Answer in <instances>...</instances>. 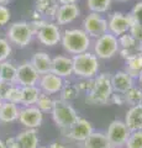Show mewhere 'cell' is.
I'll use <instances>...</instances> for the list:
<instances>
[{"instance_id":"obj_1","label":"cell","mask_w":142,"mask_h":148,"mask_svg":"<svg viewBox=\"0 0 142 148\" xmlns=\"http://www.w3.org/2000/svg\"><path fill=\"white\" fill-rule=\"evenodd\" d=\"M93 40L83 29H67L62 31L61 45L68 56H75L88 52L91 48Z\"/></svg>"},{"instance_id":"obj_2","label":"cell","mask_w":142,"mask_h":148,"mask_svg":"<svg viewBox=\"0 0 142 148\" xmlns=\"http://www.w3.org/2000/svg\"><path fill=\"white\" fill-rule=\"evenodd\" d=\"M113 92L111 73H99L94 78L91 90L85 94V103L88 105H110Z\"/></svg>"},{"instance_id":"obj_3","label":"cell","mask_w":142,"mask_h":148,"mask_svg":"<svg viewBox=\"0 0 142 148\" xmlns=\"http://www.w3.org/2000/svg\"><path fill=\"white\" fill-rule=\"evenodd\" d=\"M73 75L78 79H93L99 74L100 59L91 51L72 56Z\"/></svg>"},{"instance_id":"obj_4","label":"cell","mask_w":142,"mask_h":148,"mask_svg":"<svg viewBox=\"0 0 142 148\" xmlns=\"http://www.w3.org/2000/svg\"><path fill=\"white\" fill-rule=\"evenodd\" d=\"M34 37L35 34L32 27H31L30 21H15L9 25L6 29V38L16 48L27 47L32 42Z\"/></svg>"},{"instance_id":"obj_5","label":"cell","mask_w":142,"mask_h":148,"mask_svg":"<svg viewBox=\"0 0 142 148\" xmlns=\"http://www.w3.org/2000/svg\"><path fill=\"white\" fill-rule=\"evenodd\" d=\"M51 115L54 125L61 131L71 127L79 119V115H78L77 110L73 108V105L62 99H54V105Z\"/></svg>"},{"instance_id":"obj_6","label":"cell","mask_w":142,"mask_h":148,"mask_svg":"<svg viewBox=\"0 0 142 148\" xmlns=\"http://www.w3.org/2000/svg\"><path fill=\"white\" fill-rule=\"evenodd\" d=\"M119 51H120V46H119L117 37L111 35L110 32H106L93 40L91 43V52L99 59H111L119 54Z\"/></svg>"},{"instance_id":"obj_7","label":"cell","mask_w":142,"mask_h":148,"mask_svg":"<svg viewBox=\"0 0 142 148\" xmlns=\"http://www.w3.org/2000/svg\"><path fill=\"white\" fill-rule=\"evenodd\" d=\"M36 40L45 47H54L61 43L62 30L53 20H47L35 34Z\"/></svg>"},{"instance_id":"obj_8","label":"cell","mask_w":142,"mask_h":148,"mask_svg":"<svg viewBox=\"0 0 142 148\" xmlns=\"http://www.w3.org/2000/svg\"><path fill=\"white\" fill-rule=\"evenodd\" d=\"M83 29L91 40H95L108 32V18L103 14L90 12L83 18Z\"/></svg>"},{"instance_id":"obj_9","label":"cell","mask_w":142,"mask_h":148,"mask_svg":"<svg viewBox=\"0 0 142 148\" xmlns=\"http://www.w3.org/2000/svg\"><path fill=\"white\" fill-rule=\"evenodd\" d=\"M108 32L111 35L120 37L123 34L130 31V27L135 24V20L129 14H123L121 11H114L108 15Z\"/></svg>"},{"instance_id":"obj_10","label":"cell","mask_w":142,"mask_h":148,"mask_svg":"<svg viewBox=\"0 0 142 148\" xmlns=\"http://www.w3.org/2000/svg\"><path fill=\"white\" fill-rule=\"evenodd\" d=\"M105 133H106V137H108L111 147L123 148L131 131L129 130V127L126 126V123L123 122V120L115 119L109 123Z\"/></svg>"},{"instance_id":"obj_11","label":"cell","mask_w":142,"mask_h":148,"mask_svg":"<svg viewBox=\"0 0 142 148\" xmlns=\"http://www.w3.org/2000/svg\"><path fill=\"white\" fill-rule=\"evenodd\" d=\"M93 131H94V127L91 125V122L88 121L86 119H83L79 116V119L71 127H68L67 130H63L61 132L63 137H66L67 140L78 142V143H83L91 135Z\"/></svg>"},{"instance_id":"obj_12","label":"cell","mask_w":142,"mask_h":148,"mask_svg":"<svg viewBox=\"0 0 142 148\" xmlns=\"http://www.w3.org/2000/svg\"><path fill=\"white\" fill-rule=\"evenodd\" d=\"M17 121L24 128L37 130L43 122V112L36 105L20 106V112Z\"/></svg>"},{"instance_id":"obj_13","label":"cell","mask_w":142,"mask_h":148,"mask_svg":"<svg viewBox=\"0 0 142 148\" xmlns=\"http://www.w3.org/2000/svg\"><path fill=\"white\" fill-rule=\"evenodd\" d=\"M40 74L34 68V66L30 63V61L22 62L17 66L16 72V82L15 84L19 86H31V85H37L40 80Z\"/></svg>"},{"instance_id":"obj_14","label":"cell","mask_w":142,"mask_h":148,"mask_svg":"<svg viewBox=\"0 0 142 148\" xmlns=\"http://www.w3.org/2000/svg\"><path fill=\"white\" fill-rule=\"evenodd\" d=\"M80 16V8L78 4H66L59 5L57 12L53 17V21L58 26H66L74 22Z\"/></svg>"},{"instance_id":"obj_15","label":"cell","mask_w":142,"mask_h":148,"mask_svg":"<svg viewBox=\"0 0 142 148\" xmlns=\"http://www.w3.org/2000/svg\"><path fill=\"white\" fill-rule=\"evenodd\" d=\"M51 72L56 75L63 78V79H69L73 75V59L72 56L68 54H57L52 57V66Z\"/></svg>"},{"instance_id":"obj_16","label":"cell","mask_w":142,"mask_h":148,"mask_svg":"<svg viewBox=\"0 0 142 148\" xmlns=\"http://www.w3.org/2000/svg\"><path fill=\"white\" fill-rule=\"evenodd\" d=\"M63 84H64V79L61 77L53 74L52 72L42 74L40 77L38 84L37 86L40 88V90L42 92H46V94L49 95H54V94H59Z\"/></svg>"},{"instance_id":"obj_17","label":"cell","mask_w":142,"mask_h":148,"mask_svg":"<svg viewBox=\"0 0 142 148\" xmlns=\"http://www.w3.org/2000/svg\"><path fill=\"white\" fill-rule=\"evenodd\" d=\"M17 148H38L40 147V137L37 130L34 128H24L15 136Z\"/></svg>"},{"instance_id":"obj_18","label":"cell","mask_w":142,"mask_h":148,"mask_svg":"<svg viewBox=\"0 0 142 148\" xmlns=\"http://www.w3.org/2000/svg\"><path fill=\"white\" fill-rule=\"evenodd\" d=\"M111 85H113V90L115 92L125 94L131 86L135 85V79L131 78L122 69V71H117L114 74H111Z\"/></svg>"},{"instance_id":"obj_19","label":"cell","mask_w":142,"mask_h":148,"mask_svg":"<svg viewBox=\"0 0 142 148\" xmlns=\"http://www.w3.org/2000/svg\"><path fill=\"white\" fill-rule=\"evenodd\" d=\"M30 63L34 66V68L38 72L40 75L51 72L52 66V57L46 51H37L32 54L30 59Z\"/></svg>"},{"instance_id":"obj_20","label":"cell","mask_w":142,"mask_h":148,"mask_svg":"<svg viewBox=\"0 0 142 148\" xmlns=\"http://www.w3.org/2000/svg\"><path fill=\"white\" fill-rule=\"evenodd\" d=\"M123 122L129 130L132 131H142V104L130 106V109L126 111Z\"/></svg>"},{"instance_id":"obj_21","label":"cell","mask_w":142,"mask_h":148,"mask_svg":"<svg viewBox=\"0 0 142 148\" xmlns=\"http://www.w3.org/2000/svg\"><path fill=\"white\" fill-rule=\"evenodd\" d=\"M20 106L17 104L10 103V101H3L0 106V123L8 125L16 122L19 119Z\"/></svg>"},{"instance_id":"obj_22","label":"cell","mask_w":142,"mask_h":148,"mask_svg":"<svg viewBox=\"0 0 142 148\" xmlns=\"http://www.w3.org/2000/svg\"><path fill=\"white\" fill-rule=\"evenodd\" d=\"M59 4L57 0H35L34 9L46 20H53Z\"/></svg>"},{"instance_id":"obj_23","label":"cell","mask_w":142,"mask_h":148,"mask_svg":"<svg viewBox=\"0 0 142 148\" xmlns=\"http://www.w3.org/2000/svg\"><path fill=\"white\" fill-rule=\"evenodd\" d=\"M83 148H111V145L103 131H94L83 142Z\"/></svg>"},{"instance_id":"obj_24","label":"cell","mask_w":142,"mask_h":148,"mask_svg":"<svg viewBox=\"0 0 142 148\" xmlns=\"http://www.w3.org/2000/svg\"><path fill=\"white\" fill-rule=\"evenodd\" d=\"M41 94V90L37 85L31 86H22L21 88V106H32L36 105L38 96Z\"/></svg>"},{"instance_id":"obj_25","label":"cell","mask_w":142,"mask_h":148,"mask_svg":"<svg viewBox=\"0 0 142 148\" xmlns=\"http://www.w3.org/2000/svg\"><path fill=\"white\" fill-rule=\"evenodd\" d=\"M79 95H80V91L77 86V83L72 82L69 79H64V84H63L61 91H59V99L71 103V101L78 99Z\"/></svg>"},{"instance_id":"obj_26","label":"cell","mask_w":142,"mask_h":148,"mask_svg":"<svg viewBox=\"0 0 142 148\" xmlns=\"http://www.w3.org/2000/svg\"><path fill=\"white\" fill-rule=\"evenodd\" d=\"M16 72H17V66H15L9 59L4 62H0V80L15 84Z\"/></svg>"},{"instance_id":"obj_27","label":"cell","mask_w":142,"mask_h":148,"mask_svg":"<svg viewBox=\"0 0 142 148\" xmlns=\"http://www.w3.org/2000/svg\"><path fill=\"white\" fill-rule=\"evenodd\" d=\"M125 71L131 78H134L136 80L142 73V54L137 56L135 58H131L129 61H125Z\"/></svg>"},{"instance_id":"obj_28","label":"cell","mask_w":142,"mask_h":148,"mask_svg":"<svg viewBox=\"0 0 142 148\" xmlns=\"http://www.w3.org/2000/svg\"><path fill=\"white\" fill-rule=\"evenodd\" d=\"M113 5V0H86V8L90 12L106 14Z\"/></svg>"},{"instance_id":"obj_29","label":"cell","mask_w":142,"mask_h":148,"mask_svg":"<svg viewBox=\"0 0 142 148\" xmlns=\"http://www.w3.org/2000/svg\"><path fill=\"white\" fill-rule=\"evenodd\" d=\"M125 103L129 106H135L142 104V88L140 85H134L125 94Z\"/></svg>"},{"instance_id":"obj_30","label":"cell","mask_w":142,"mask_h":148,"mask_svg":"<svg viewBox=\"0 0 142 148\" xmlns=\"http://www.w3.org/2000/svg\"><path fill=\"white\" fill-rule=\"evenodd\" d=\"M53 105H54V99L52 98V95L41 91L38 99L36 101V106H37L43 114H47V112H51L52 111Z\"/></svg>"},{"instance_id":"obj_31","label":"cell","mask_w":142,"mask_h":148,"mask_svg":"<svg viewBox=\"0 0 142 148\" xmlns=\"http://www.w3.org/2000/svg\"><path fill=\"white\" fill-rule=\"evenodd\" d=\"M119 54L121 56V58L123 61H129L131 58H135L137 56L142 54V45L140 43H136L135 46L132 47H129V48H121L119 51Z\"/></svg>"},{"instance_id":"obj_32","label":"cell","mask_w":142,"mask_h":148,"mask_svg":"<svg viewBox=\"0 0 142 148\" xmlns=\"http://www.w3.org/2000/svg\"><path fill=\"white\" fill-rule=\"evenodd\" d=\"M12 54V45L6 37L0 36V62L8 61Z\"/></svg>"},{"instance_id":"obj_33","label":"cell","mask_w":142,"mask_h":148,"mask_svg":"<svg viewBox=\"0 0 142 148\" xmlns=\"http://www.w3.org/2000/svg\"><path fill=\"white\" fill-rule=\"evenodd\" d=\"M123 148H142V131H132Z\"/></svg>"},{"instance_id":"obj_34","label":"cell","mask_w":142,"mask_h":148,"mask_svg":"<svg viewBox=\"0 0 142 148\" xmlns=\"http://www.w3.org/2000/svg\"><path fill=\"white\" fill-rule=\"evenodd\" d=\"M4 101H10V103L20 105V101H21V86H19L17 84H12V86L9 89L8 94H6V98H5Z\"/></svg>"},{"instance_id":"obj_35","label":"cell","mask_w":142,"mask_h":148,"mask_svg":"<svg viewBox=\"0 0 142 148\" xmlns=\"http://www.w3.org/2000/svg\"><path fill=\"white\" fill-rule=\"evenodd\" d=\"M119 40V46H120V49L121 48H129V47H132V46H135L136 43H139L137 41L130 35V32H127V34H123L121 35L120 37H117Z\"/></svg>"},{"instance_id":"obj_36","label":"cell","mask_w":142,"mask_h":148,"mask_svg":"<svg viewBox=\"0 0 142 148\" xmlns=\"http://www.w3.org/2000/svg\"><path fill=\"white\" fill-rule=\"evenodd\" d=\"M10 20H11V11L9 6L0 5V27L9 25Z\"/></svg>"},{"instance_id":"obj_37","label":"cell","mask_w":142,"mask_h":148,"mask_svg":"<svg viewBox=\"0 0 142 148\" xmlns=\"http://www.w3.org/2000/svg\"><path fill=\"white\" fill-rule=\"evenodd\" d=\"M93 83H94V78L93 79H78L77 82V86L79 89L80 94L84 92V94H88L93 88Z\"/></svg>"},{"instance_id":"obj_38","label":"cell","mask_w":142,"mask_h":148,"mask_svg":"<svg viewBox=\"0 0 142 148\" xmlns=\"http://www.w3.org/2000/svg\"><path fill=\"white\" fill-rule=\"evenodd\" d=\"M130 15L135 20V22L142 25V0L135 4L134 8H132L130 11Z\"/></svg>"},{"instance_id":"obj_39","label":"cell","mask_w":142,"mask_h":148,"mask_svg":"<svg viewBox=\"0 0 142 148\" xmlns=\"http://www.w3.org/2000/svg\"><path fill=\"white\" fill-rule=\"evenodd\" d=\"M129 32H130V35L137 41V42H139L140 45H142V25L141 24L135 22V24L130 27Z\"/></svg>"},{"instance_id":"obj_40","label":"cell","mask_w":142,"mask_h":148,"mask_svg":"<svg viewBox=\"0 0 142 148\" xmlns=\"http://www.w3.org/2000/svg\"><path fill=\"white\" fill-rule=\"evenodd\" d=\"M110 104H114V105H119V106H122V105H126L125 103V95L121 94V92H113L111 95V99H110Z\"/></svg>"},{"instance_id":"obj_41","label":"cell","mask_w":142,"mask_h":148,"mask_svg":"<svg viewBox=\"0 0 142 148\" xmlns=\"http://www.w3.org/2000/svg\"><path fill=\"white\" fill-rule=\"evenodd\" d=\"M11 86H12L11 83H6V82L0 80V99H1L3 101L5 100L8 91H9V89H10Z\"/></svg>"},{"instance_id":"obj_42","label":"cell","mask_w":142,"mask_h":148,"mask_svg":"<svg viewBox=\"0 0 142 148\" xmlns=\"http://www.w3.org/2000/svg\"><path fill=\"white\" fill-rule=\"evenodd\" d=\"M4 142H5L6 148H17V143H16V138H15V136L8 137Z\"/></svg>"},{"instance_id":"obj_43","label":"cell","mask_w":142,"mask_h":148,"mask_svg":"<svg viewBox=\"0 0 142 148\" xmlns=\"http://www.w3.org/2000/svg\"><path fill=\"white\" fill-rule=\"evenodd\" d=\"M30 15H31V18H30V21H36V20H42V16H41L40 15V14L37 12V11H36L35 10V9L32 8V9H31V10H30Z\"/></svg>"},{"instance_id":"obj_44","label":"cell","mask_w":142,"mask_h":148,"mask_svg":"<svg viewBox=\"0 0 142 148\" xmlns=\"http://www.w3.org/2000/svg\"><path fill=\"white\" fill-rule=\"evenodd\" d=\"M48 148H67V146L64 145V143L56 141V142H52L51 145L48 146Z\"/></svg>"},{"instance_id":"obj_45","label":"cell","mask_w":142,"mask_h":148,"mask_svg":"<svg viewBox=\"0 0 142 148\" xmlns=\"http://www.w3.org/2000/svg\"><path fill=\"white\" fill-rule=\"evenodd\" d=\"M59 5H66V4H78L79 0H57Z\"/></svg>"},{"instance_id":"obj_46","label":"cell","mask_w":142,"mask_h":148,"mask_svg":"<svg viewBox=\"0 0 142 148\" xmlns=\"http://www.w3.org/2000/svg\"><path fill=\"white\" fill-rule=\"evenodd\" d=\"M11 0H0V5H9V3H10Z\"/></svg>"},{"instance_id":"obj_47","label":"cell","mask_w":142,"mask_h":148,"mask_svg":"<svg viewBox=\"0 0 142 148\" xmlns=\"http://www.w3.org/2000/svg\"><path fill=\"white\" fill-rule=\"evenodd\" d=\"M136 80H137V82H139V85H140V86L142 88V73L140 74V77H139V78H137V79H136Z\"/></svg>"},{"instance_id":"obj_48","label":"cell","mask_w":142,"mask_h":148,"mask_svg":"<svg viewBox=\"0 0 142 148\" xmlns=\"http://www.w3.org/2000/svg\"><path fill=\"white\" fill-rule=\"evenodd\" d=\"M0 148H6V146H5V142H4L3 140H0Z\"/></svg>"},{"instance_id":"obj_49","label":"cell","mask_w":142,"mask_h":148,"mask_svg":"<svg viewBox=\"0 0 142 148\" xmlns=\"http://www.w3.org/2000/svg\"><path fill=\"white\" fill-rule=\"evenodd\" d=\"M113 1H117V3H127L130 0H113Z\"/></svg>"},{"instance_id":"obj_50","label":"cell","mask_w":142,"mask_h":148,"mask_svg":"<svg viewBox=\"0 0 142 148\" xmlns=\"http://www.w3.org/2000/svg\"><path fill=\"white\" fill-rule=\"evenodd\" d=\"M38 148H48L47 146H41V147H38Z\"/></svg>"},{"instance_id":"obj_51","label":"cell","mask_w":142,"mask_h":148,"mask_svg":"<svg viewBox=\"0 0 142 148\" xmlns=\"http://www.w3.org/2000/svg\"><path fill=\"white\" fill-rule=\"evenodd\" d=\"M1 104H3V100H1V99H0V106H1Z\"/></svg>"},{"instance_id":"obj_52","label":"cell","mask_w":142,"mask_h":148,"mask_svg":"<svg viewBox=\"0 0 142 148\" xmlns=\"http://www.w3.org/2000/svg\"><path fill=\"white\" fill-rule=\"evenodd\" d=\"M111 148H117V147H111Z\"/></svg>"}]
</instances>
